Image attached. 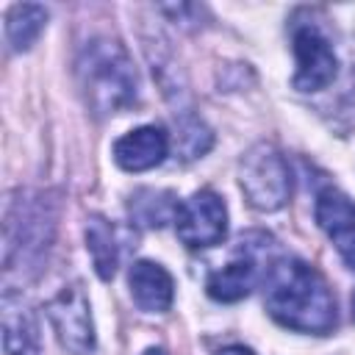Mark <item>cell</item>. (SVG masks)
I'll list each match as a JSON object with an SVG mask.
<instances>
[{"label":"cell","instance_id":"5bb4252c","mask_svg":"<svg viewBox=\"0 0 355 355\" xmlns=\"http://www.w3.org/2000/svg\"><path fill=\"white\" fill-rule=\"evenodd\" d=\"M178 200L172 191H161V189H141L130 197V216L144 225V227H161L164 222H175L178 214Z\"/></svg>","mask_w":355,"mask_h":355},{"label":"cell","instance_id":"6da1fadb","mask_svg":"<svg viewBox=\"0 0 355 355\" xmlns=\"http://www.w3.org/2000/svg\"><path fill=\"white\" fill-rule=\"evenodd\" d=\"M266 311L297 333L327 336L336 327V300L327 280L300 258H277L266 266Z\"/></svg>","mask_w":355,"mask_h":355},{"label":"cell","instance_id":"ba28073f","mask_svg":"<svg viewBox=\"0 0 355 355\" xmlns=\"http://www.w3.org/2000/svg\"><path fill=\"white\" fill-rule=\"evenodd\" d=\"M169 153V136L158 125H141L114 144V161L125 172H144L158 166Z\"/></svg>","mask_w":355,"mask_h":355},{"label":"cell","instance_id":"d6986e66","mask_svg":"<svg viewBox=\"0 0 355 355\" xmlns=\"http://www.w3.org/2000/svg\"><path fill=\"white\" fill-rule=\"evenodd\" d=\"M352 319H355V291H352Z\"/></svg>","mask_w":355,"mask_h":355},{"label":"cell","instance_id":"ac0fdd59","mask_svg":"<svg viewBox=\"0 0 355 355\" xmlns=\"http://www.w3.org/2000/svg\"><path fill=\"white\" fill-rule=\"evenodd\" d=\"M141 355H166V352H164L161 347H150V349H144Z\"/></svg>","mask_w":355,"mask_h":355},{"label":"cell","instance_id":"277c9868","mask_svg":"<svg viewBox=\"0 0 355 355\" xmlns=\"http://www.w3.org/2000/svg\"><path fill=\"white\" fill-rule=\"evenodd\" d=\"M47 319L55 330L58 344L67 355H92L94 349V322L92 308L78 283L64 286L47 302Z\"/></svg>","mask_w":355,"mask_h":355},{"label":"cell","instance_id":"5b68a950","mask_svg":"<svg viewBox=\"0 0 355 355\" xmlns=\"http://www.w3.org/2000/svg\"><path fill=\"white\" fill-rule=\"evenodd\" d=\"M175 230L178 239L191 250L219 244L227 233V211L219 194H214L211 189H200L189 200H183L175 214Z\"/></svg>","mask_w":355,"mask_h":355},{"label":"cell","instance_id":"52a82bcc","mask_svg":"<svg viewBox=\"0 0 355 355\" xmlns=\"http://www.w3.org/2000/svg\"><path fill=\"white\" fill-rule=\"evenodd\" d=\"M53 216L47 214V202H31V200H11L6 211V266L14 261V255L31 258L47 247Z\"/></svg>","mask_w":355,"mask_h":355},{"label":"cell","instance_id":"4fadbf2b","mask_svg":"<svg viewBox=\"0 0 355 355\" xmlns=\"http://www.w3.org/2000/svg\"><path fill=\"white\" fill-rule=\"evenodd\" d=\"M47 25V8L44 6H36V3H17L8 14H6V36H8V44L19 53V50H28L39 33L44 31Z\"/></svg>","mask_w":355,"mask_h":355},{"label":"cell","instance_id":"7a4b0ae2","mask_svg":"<svg viewBox=\"0 0 355 355\" xmlns=\"http://www.w3.org/2000/svg\"><path fill=\"white\" fill-rule=\"evenodd\" d=\"M78 86L86 105L97 116L116 114L136 100L139 78L128 50L114 39H92L80 47L75 61Z\"/></svg>","mask_w":355,"mask_h":355},{"label":"cell","instance_id":"e0dca14e","mask_svg":"<svg viewBox=\"0 0 355 355\" xmlns=\"http://www.w3.org/2000/svg\"><path fill=\"white\" fill-rule=\"evenodd\" d=\"M219 355H255V352L247 349V347H227V349H222Z\"/></svg>","mask_w":355,"mask_h":355},{"label":"cell","instance_id":"8fae6325","mask_svg":"<svg viewBox=\"0 0 355 355\" xmlns=\"http://www.w3.org/2000/svg\"><path fill=\"white\" fill-rule=\"evenodd\" d=\"M255 283H258V255L247 247V252L233 258L227 266L211 272L205 288L216 302H236L247 297Z\"/></svg>","mask_w":355,"mask_h":355},{"label":"cell","instance_id":"9a60e30c","mask_svg":"<svg viewBox=\"0 0 355 355\" xmlns=\"http://www.w3.org/2000/svg\"><path fill=\"white\" fill-rule=\"evenodd\" d=\"M178 144L183 150V158H197L211 147V130L200 119H183L178 125Z\"/></svg>","mask_w":355,"mask_h":355},{"label":"cell","instance_id":"3957f363","mask_svg":"<svg viewBox=\"0 0 355 355\" xmlns=\"http://www.w3.org/2000/svg\"><path fill=\"white\" fill-rule=\"evenodd\" d=\"M239 183L255 211H277L288 202L291 172L283 153L266 141L247 150L239 166Z\"/></svg>","mask_w":355,"mask_h":355},{"label":"cell","instance_id":"7c38bea8","mask_svg":"<svg viewBox=\"0 0 355 355\" xmlns=\"http://www.w3.org/2000/svg\"><path fill=\"white\" fill-rule=\"evenodd\" d=\"M86 250L94 261V269L103 280H111L119 263V247H116V236L108 219L103 216H92L86 222Z\"/></svg>","mask_w":355,"mask_h":355},{"label":"cell","instance_id":"2e32d148","mask_svg":"<svg viewBox=\"0 0 355 355\" xmlns=\"http://www.w3.org/2000/svg\"><path fill=\"white\" fill-rule=\"evenodd\" d=\"M333 239V244H336V250L341 252V258L355 269V214L330 236Z\"/></svg>","mask_w":355,"mask_h":355},{"label":"cell","instance_id":"9c48e42d","mask_svg":"<svg viewBox=\"0 0 355 355\" xmlns=\"http://www.w3.org/2000/svg\"><path fill=\"white\" fill-rule=\"evenodd\" d=\"M3 347L8 355H39L42 336L39 322L22 294L6 288L3 291Z\"/></svg>","mask_w":355,"mask_h":355},{"label":"cell","instance_id":"30bf717a","mask_svg":"<svg viewBox=\"0 0 355 355\" xmlns=\"http://www.w3.org/2000/svg\"><path fill=\"white\" fill-rule=\"evenodd\" d=\"M128 286L133 302L147 313H164L175 300L172 275L153 261H136L128 272Z\"/></svg>","mask_w":355,"mask_h":355},{"label":"cell","instance_id":"8992f818","mask_svg":"<svg viewBox=\"0 0 355 355\" xmlns=\"http://www.w3.org/2000/svg\"><path fill=\"white\" fill-rule=\"evenodd\" d=\"M294 42V89L300 92H322L336 78V50L330 47V39L316 25H300L291 33Z\"/></svg>","mask_w":355,"mask_h":355}]
</instances>
